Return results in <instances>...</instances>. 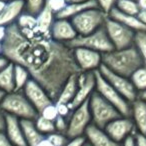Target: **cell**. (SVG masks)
Masks as SVG:
<instances>
[{"mask_svg": "<svg viewBox=\"0 0 146 146\" xmlns=\"http://www.w3.org/2000/svg\"><path fill=\"white\" fill-rule=\"evenodd\" d=\"M102 64L122 76H130L144 65L143 57L134 45L124 49H114L102 54Z\"/></svg>", "mask_w": 146, "mask_h": 146, "instance_id": "cell-2", "label": "cell"}, {"mask_svg": "<svg viewBox=\"0 0 146 146\" xmlns=\"http://www.w3.org/2000/svg\"><path fill=\"white\" fill-rule=\"evenodd\" d=\"M2 1H5V2H8V1H10V0H2Z\"/></svg>", "mask_w": 146, "mask_h": 146, "instance_id": "cell-56", "label": "cell"}, {"mask_svg": "<svg viewBox=\"0 0 146 146\" xmlns=\"http://www.w3.org/2000/svg\"><path fill=\"white\" fill-rule=\"evenodd\" d=\"M83 146H91V144H90V143H89V142H88V141H86V143L84 144Z\"/></svg>", "mask_w": 146, "mask_h": 146, "instance_id": "cell-54", "label": "cell"}, {"mask_svg": "<svg viewBox=\"0 0 146 146\" xmlns=\"http://www.w3.org/2000/svg\"><path fill=\"white\" fill-rule=\"evenodd\" d=\"M72 49L75 62L81 72L96 71L101 66L102 54L100 52L84 47H75Z\"/></svg>", "mask_w": 146, "mask_h": 146, "instance_id": "cell-13", "label": "cell"}, {"mask_svg": "<svg viewBox=\"0 0 146 146\" xmlns=\"http://www.w3.org/2000/svg\"><path fill=\"white\" fill-rule=\"evenodd\" d=\"M115 7L119 11L129 15H138L141 10L137 0H117Z\"/></svg>", "mask_w": 146, "mask_h": 146, "instance_id": "cell-28", "label": "cell"}, {"mask_svg": "<svg viewBox=\"0 0 146 146\" xmlns=\"http://www.w3.org/2000/svg\"><path fill=\"white\" fill-rule=\"evenodd\" d=\"M3 55L10 62L25 67L54 102L67 80L81 72L73 49L66 43L37 30H21L16 22L7 26Z\"/></svg>", "mask_w": 146, "mask_h": 146, "instance_id": "cell-1", "label": "cell"}, {"mask_svg": "<svg viewBox=\"0 0 146 146\" xmlns=\"http://www.w3.org/2000/svg\"><path fill=\"white\" fill-rule=\"evenodd\" d=\"M24 12V0H10L0 13V25L8 26L16 22L18 17Z\"/></svg>", "mask_w": 146, "mask_h": 146, "instance_id": "cell-18", "label": "cell"}, {"mask_svg": "<svg viewBox=\"0 0 146 146\" xmlns=\"http://www.w3.org/2000/svg\"><path fill=\"white\" fill-rule=\"evenodd\" d=\"M68 118L62 117L59 116L55 119L54 124H55V131L59 132V133H64L66 134L67 129H68Z\"/></svg>", "mask_w": 146, "mask_h": 146, "instance_id": "cell-37", "label": "cell"}, {"mask_svg": "<svg viewBox=\"0 0 146 146\" xmlns=\"http://www.w3.org/2000/svg\"><path fill=\"white\" fill-rule=\"evenodd\" d=\"M0 89L5 93H10L15 90L14 63L9 62L0 71Z\"/></svg>", "mask_w": 146, "mask_h": 146, "instance_id": "cell-25", "label": "cell"}, {"mask_svg": "<svg viewBox=\"0 0 146 146\" xmlns=\"http://www.w3.org/2000/svg\"><path fill=\"white\" fill-rule=\"evenodd\" d=\"M90 0H66L67 4H70V3H83V2H87Z\"/></svg>", "mask_w": 146, "mask_h": 146, "instance_id": "cell-49", "label": "cell"}, {"mask_svg": "<svg viewBox=\"0 0 146 146\" xmlns=\"http://www.w3.org/2000/svg\"><path fill=\"white\" fill-rule=\"evenodd\" d=\"M96 77L95 71L91 72H80L78 74V89L74 99L69 103L72 110L77 108L82 103L89 99L91 94L95 91Z\"/></svg>", "mask_w": 146, "mask_h": 146, "instance_id": "cell-11", "label": "cell"}, {"mask_svg": "<svg viewBox=\"0 0 146 146\" xmlns=\"http://www.w3.org/2000/svg\"><path fill=\"white\" fill-rule=\"evenodd\" d=\"M46 138L53 144L54 146H66L70 138L64 133H59V132H53L46 136Z\"/></svg>", "mask_w": 146, "mask_h": 146, "instance_id": "cell-33", "label": "cell"}, {"mask_svg": "<svg viewBox=\"0 0 146 146\" xmlns=\"http://www.w3.org/2000/svg\"><path fill=\"white\" fill-rule=\"evenodd\" d=\"M56 19L55 13L48 7V5H45L44 9L36 16L37 26L36 30L41 34L50 35V29L53 22Z\"/></svg>", "mask_w": 146, "mask_h": 146, "instance_id": "cell-24", "label": "cell"}, {"mask_svg": "<svg viewBox=\"0 0 146 146\" xmlns=\"http://www.w3.org/2000/svg\"><path fill=\"white\" fill-rule=\"evenodd\" d=\"M6 4H7V2H5V1H2V0H0V13L2 12V10L5 8Z\"/></svg>", "mask_w": 146, "mask_h": 146, "instance_id": "cell-51", "label": "cell"}, {"mask_svg": "<svg viewBox=\"0 0 146 146\" xmlns=\"http://www.w3.org/2000/svg\"><path fill=\"white\" fill-rule=\"evenodd\" d=\"M46 0H24V12L37 16L44 9Z\"/></svg>", "mask_w": 146, "mask_h": 146, "instance_id": "cell-31", "label": "cell"}, {"mask_svg": "<svg viewBox=\"0 0 146 146\" xmlns=\"http://www.w3.org/2000/svg\"><path fill=\"white\" fill-rule=\"evenodd\" d=\"M4 132L14 146H27L19 118L10 114H5Z\"/></svg>", "mask_w": 146, "mask_h": 146, "instance_id": "cell-16", "label": "cell"}, {"mask_svg": "<svg viewBox=\"0 0 146 146\" xmlns=\"http://www.w3.org/2000/svg\"><path fill=\"white\" fill-rule=\"evenodd\" d=\"M98 71L107 80L108 83L113 88H115L130 103H132L134 100H136L138 98V91L135 89V87H134L130 78L113 72V71H111L109 68H107L103 64H101V66L99 67Z\"/></svg>", "mask_w": 146, "mask_h": 146, "instance_id": "cell-9", "label": "cell"}, {"mask_svg": "<svg viewBox=\"0 0 146 146\" xmlns=\"http://www.w3.org/2000/svg\"><path fill=\"white\" fill-rule=\"evenodd\" d=\"M84 135L91 146H122V143L114 141L105 130L92 123L86 128Z\"/></svg>", "mask_w": 146, "mask_h": 146, "instance_id": "cell-17", "label": "cell"}, {"mask_svg": "<svg viewBox=\"0 0 146 146\" xmlns=\"http://www.w3.org/2000/svg\"><path fill=\"white\" fill-rule=\"evenodd\" d=\"M108 15L99 8H90L70 19L78 35H88L104 26Z\"/></svg>", "mask_w": 146, "mask_h": 146, "instance_id": "cell-5", "label": "cell"}, {"mask_svg": "<svg viewBox=\"0 0 146 146\" xmlns=\"http://www.w3.org/2000/svg\"><path fill=\"white\" fill-rule=\"evenodd\" d=\"M0 146H14L4 131H0Z\"/></svg>", "mask_w": 146, "mask_h": 146, "instance_id": "cell-41", "label": "cell"}, {"mask_svg": "<svg viewBox=\"0 0 146 146\" xmlns=\"http://www.w3.org/2000/svg\"><path fill=\"white\" fill-rule=\"evenodd\" d=\"M105 132L118 143H122L130 135L136 132L135 124L131 117L120 116L110 121L104 128Z\"/></svg>", "mask_w": 146, "mask_h": 146, "instance_id": "cell-12", "label": "cell"}, {"mask_svg": "<svg viewBox=\"0 0 146 146\" xmlns=\"http://www.w3.org/2000/svg\"><path fill=\"white\" fill-rule=\"evenodd\" d=\"M6 31H7V26H2L0 25V42H3L6 37Z\"/></svg>", "mask_w": 146, "mask_h": 146, "instance_id": "cell-44", "label": "cell"}, {"mask_svg": "<svg viewBox=\"0 0 146 146\" xmlns=\"http://www.w3.org/2000/svg\"><path fill=\"white\" fill-rule=\"evenodd\" d=\"M0 111L19 119L30 120H34L39 114L23 91H13L5 94L0 105Z\"/></svg>", "mask_w": 146, "mask_h": 146, "instance_id": "cell-3", "label": "cell"}, {"mask_svg": "<svg viewBox=\"0 0 146 146\" xmlns=\"http://www.w3.org/2000/svg\"><path fill=\"white\" fill-rule=\"evenodd\" d=\"M3 55V42H0V56Z\"/></svg>", "mask_w": 146, "mask_h": 146, "instance_id": "cell-53", "label": "cell"}, {"mask_svg": "<svg viewBox=\"0 0 146 146\" xmlns=\"http://www.w3.org/2000/svg\"><path fill=\"white\" fill-rule=\"evenodd\" d=\"M91 123V114L89 110V99H88L72 111L69 117L66 135L69 138L84 135L86 128Z\"/></svg>", "mask_w": 146, "mask_h": 146, "instance_id": "cell-10", "label": "cell"}, {"mask_svg": "<svg viewBox=\"0 0 146 146\" xmlns=\"http://www.w3.org/2000/svg\"><path fill=\"white\" fill-rule=\"evenodd\" d=\"M34 123H35L36 128L38 129V131L45 136L55 132L54 121L46 119V118H44L42 115H40V114H38V116L34 119Z\"/></svg>", "mask_w": 146, "mask_h": 146, "instance_id": "cell-29", "label": "cell"}, {"mask_svg": "<svg viewBox=\"0 0 146 146\" xmlns=\"http://www.w3.org/2000/svg\"><path fill=\"white\" fill-rule=\"evenodd\" d=\"M9 62H10V61H9L4 55H1V56H0V71L2 70L5 66H7V64H8Z\"/></svg>", "mask_w": 146, "mask_h": 146, "instance_id": "cell-43", "label": "cell"}, {"mask_svg": "<svg viewBox=\"0 0 146 146\" xmlns=\"http://www.w3.org/2000/svg\"><path fill=\"white\" fill-rule=\"evenodd\" d=\"M141 10H146V0H137Z\"/></svg>", "mask_w": 146, "mask_h": 146, "instance_id": "cell-48", "label": "cell"}, {"mask_svg": "<svg viewBox=\"0 0 146 146\" xmlns=\"http://www.w3.org/2000/svg\"><path fill=\"white\" fill-rule=\"evenodd\" d=\"M36 146H54V145H53V144L51 143V142L49 141V140L47 139L46 137H45L44 139H43V140H41V141L39 142V143L37 144Z\"/></svg>", "mask_w": 146, "mask_h": 146, "instance_id": "cell-47", "label": "cell"}, {"mask_svg": "<svg viewBox=\"0 0 146 146\" xmlns=\"http://www.w3.org/2000/svg\"><path fill=\"white\" fill-rule=\"evenodd\" d=\"M89 110L92 124L104 129L110 121L122 116L111 103L94 91L89 97Z\"/></svg>", "mask_w": 146, "mask_h": 146, "instance_id": "cell-4", "label": "cell"}, {"mask_svg": "<svg viewBox=\"0 0 146 146\" xmlns=\"http://www.w3.org/2000/svg\"><path fill=\"white\" fill-rule=\"evenodd\" d=\"M78 74H74L67 80L55 103H71V101L75 97L78 89Z\"/></svg>", "mask_w": 146, "mask_h": 146, "instance_id": "cell-23", "label": "cell"}, {"mask_svg": "<svg viewBox=\"0 0 146 146\" xmlns=\"http://www.w3.org/2000/svg\"><path fill=\"white\" fill-rule=\"evenodd\" d=\"M108 17L114 19V20L118 21V22L122 23L125 26L129 27L133 31L137 32V31L146 30V25H144L141 21L139 20L137 15H129L125 14V13L121 12L118 10L116 7H114L108 14Z\"/></svg>", "mask_w": 146, "mask_h": 146, "instance_id": "cell-20", "label": "cell"}, {"mask_svg": "<svg viewBox=\"0 0 146 146\" xmlns=\"http://www.w3.org/2000/svg\"><path fill=\"white\" fill-rule=\"evenodd\" d=\"M104 28L114 49H124L133 45L135 31L129 27L107 16L104 23Z\"/></svg>", "mask_w": 146, "mask_h": 146, "instance_id": "cell-8", "label": "cell"}, {"mask_svg": "<svg viewBox=\"0 0 146 146\" xmlns=\"http://www.w3.org/2000/svg\"><path fill=\"white\" fill-rule=\"evenodd\" d=\"M96 2L98 4V8L108 15L110 11L116 6L117 0H96Z\"/></svg>", "mask_w": 146, "mask_h": 146, "instance_id": "cell-36", "label": "cell"}, {"mask_svg": "<svg viewBox=\"0 0 146 146\" xmlns=\"http://www.w3.org/2000/svg\"><path fill=\"white\" fill-rule=\"evenodd\" d=\"M5 130V113L0 111V131Z\"/></svg>", "mask_w": 146, "mask_h": 146, "instance_id": "cell-45", "label": "cell"}, {"mask_svg": "<svg viewBox=\"0 0 146 146\" xmlns=\"http://www.w3.org/2000/svg\"><path fill=\"white\" fill-rule=\"evenodd\" d=\"M50 36L55 41L61 43H68L78 36L70 19L56 18L50 29Z\"/></svg>", "mask_w": 146, "mask_h": 146, "instance_id": "cell-15", "label": "cell"}, {"mask_svg": "<svg viewBox=\"0 0 146 146\" xmlns=\"http://www.w3.org/2000/svg\"><path fill=\"white\" fill-rule=\"evenodd\" d=\"M5 94H6V93H5L3 90L0 89V105H1V102H2V100H3V98H4Z\"/></svg>", "mask_w": 146, "mask_h": 146, "instance_id": "cell-52", "label": "cell"}, {"mask_svg": "<svg viewBox=\"0 0 146 146\" xmlns=\"http://www.w3.org/2000/svg\"><path fill=\"white\" fill-rule=\"evenodd\" d=\"M67 45L71 48L84 47V48L100 52L101 54L114 50V47L108 37L104 26L88 35H84V36L78 35L75 39L67 43Z\"/></svg>", "mask_w": 146, "mask_h": 146, "instance_id": "cell-7", "label": "cell"}, {"mask_svg": "<svg viewBox=\"0 0 146 146\" xmlns=\"http://www.w3.org/2000/svg\"><path fill=\"white\" fill-rule=\"evenodd\" d=\"M20 123L27 146H36L41 140H43L46 137L38 131V129L35 126L34 120L20 119Z\"/></svg>", "mask_w": 146, "mask_h": 146, "instance_id": "cell-21", "label": "cell"}, {"mask_svg": "<svg viewBox=\"0 0 146 146\" xmlns=\"http://www.w3.org/2000/svg\"><path fill=\"white\" fill-rule=\"evenodd\" d=\"M86 141L87 139H86L85 135L77 136V137L70 138L66 146H83L86 143Z\"/></svg>", "mask_w": 146, "mask_h": 146, "instance_id": "cell-39", "label": "cell"}, {"mask_svg": "<svg viewBox=\"0 0 146 146\" xmlns=\"http://www.w3.org/2000/svg\"><path fill=\"white\" fill-rule=\"evenodd\" d=\"M134 134L133 135H130L129 137L126 138V139L122 142V146H136L135 145V139H134Z\"/></svg>", "mask_w": 146, "mask_h": 146, "instance_id": "cell-42", "label": "cell"}, {"mask_svg": "<svg viewBox=\"0 0 146 146\" xmlns=\"http://www.w3.org/2000/svg\"><path fill=\"white\" fill-rule=\"evenodd\" d=\"M55 104H56L58 115L69 119V117H70L71 113H72V111H73L70 108V106H69V104H64V103H55Z\"/></svg>", "mask_w": 146, "mask_h": 146, "instance_id": "cell-38", "label": "cell"}, {"mask_svg": "<svg viewBox=\"0 0 146 146\" xmlns=\"http://www.w3.org/2000/svg\"><path fill=\"white\" fill-rule=\"evenodd\" d=\"M131 118L136 132L146 135V101L138 97L131 103Z\"/></svg>", "mask_w": 146, "mask_h": 146, "instance_id": "cell-19", "label": "cell"}, {"mask_svg": "<svg viewBox=\"0 0 146 146\" xmlns=\"http://www.w3.org/2000/svg\"><path fill=\"white\" fill-rule=\"evenodd\" d=\"M39 114L42 115L44 118H46V119L51 120V121H55V119L58 117V111H57V107L55 102L47 105Z\"/></svg>", "mask_w": 146, "mask_h": 146, "instance_id": "cell-34", "label": "cell"}, {"mask_svg": "<svg viewBox=\"0 0 146 146\" xmlns=\"http://www.w3.org/2000/svg\"><path fill=\"white\" fill-rule=\"evenodd\" d=\"M16 23L21 30H36V26H37L36 16L29 14V13L23 12L18 17Z\"/></svg>", "mask_w": 146, "mask_h": 146, "instance_id": "cell-30", "label": "cell"}, {"mask_svg": "<svg viewBox=\"0 0 146 146\" xmlns=\"http://www.w3.org/2000/svg\"><path fill=\"white\" fill-rule=\"evenodd\" d=\"M95 91L98 92L109 103H111L122 116L131 117V103L127 101L115 88L112 87L98 70L95 71Z\"/></svg>", "mask_w": 146, "mask_h": 146, "instance_id": "cell-6", "label": "cell"}, {"mask_svg": "<svg viewBox=\"0 0 146 146\" xmlns=\"http://www.w3.org/2000/svg\"><path fill=\"white\" fill-rule=\"evenodd\" d=\"M22 91L38 113H40L47 105L54 103L46 90L32 78H30V80L27 82Z\"/></svg>", "mask_w": 146, "mask_h": 146, "instance_id": "cell-14", "label": "cell"}, {"mask_svg": "<svg viewBox=\"0 0 146 146\" xmlns=\"http://www.w3.org/2000/svg\"><path fill=\"white\" fill-rule=\"evenodd\" d=\"M130 80L133 83L138 93L146 90V66H141L130 76Z\"/></svg>", "mask_w": 146, "mask_h": 146, "instance_id": "cell-27", "label": "cell"}, {"mask_svg": "<svg viewBox=\"0 0 146 146\" xmlns=\"http://www.w3.org/2000/svg\"><path fill=\"white\" fill-rule=\"evenodd\" d=\"M31 76L29 71L25 67L19 64H14V80L15 90L14 91H22L27 82L30 80Z\"/></svg>", "mask_w": 146, "mask_h": 146, "instance_id": "cell-26", "label": "cell"}, {"mask_svg": "<svg viewBox=\"0 0 146 146\" xmlns=\"http://www.w3.org/2000/svg\"><path fill=\"white\" fill-rule=\"evenodd\" d=\"M133 45L136 47L143 59L146 57V30L137 31L134 36Z\"/></svg>", "mask_w": 146, "mask_h": 146, "instance_id": "cell-32", "label": "cell"}, {"mask_svg": "<svg viewBox=\"0 0 146 146\" xmlns=\"http://www.w3.org/2000/svg\"><path fill=\"white\" fill-rule=\"evenodd\" d=\"M138 97L141 98V99L144 100V101H146V90H144V91L138 93Z\"/></svg>", "mask_w": 146, "mask_h": 146, "instance_id": "cell-50", "label": "cell"}, {"mask_svg": "<svg viewBox=\"0 0 146 146\" xmlns=\"http://www.w3.org/2000/svg\"><path fill=\"white\" fill-rule=\"evenodd\" d=\"M46 4L55 13V16H56L57 13H59L65 8L67 2L66 0H46Z\"/></svg>", "mask_w": 146, "mask_h": 146, "instance_id": "cell-35", "label": "cell"}, {"mask_svg": "<svg viewBox=\"0 0 146 146\" xmlns=\"http://www.w3.org/2000/svg\"><path fill=\"white\" fill-rule=\"evenodd\" d=\"M134 139H135L136 146H146V135H144V134H141L139 132H135Z\"/></svg>", "mask_w": 146, "mask_h": 146, "instance_id": "cell-40", "label": "cell"}, {"mask_svg": "<svg viewBox=\"0 0 146 146\" xmlns=\"http://www.w3.org/2000/svg\"><path fill=\"white\" fill-rule=\"evenodd\" d=\"M90 8H98V4L96 2V0H90V1L83 3H70V4H67L62 11L57 13L56 18L71 19L75 15Z\"/></svg>", "mask_w": 146, "mask_h": 146, "instance_id": "cell-22", "label": "cell"}, {"mask_svg": "<svg viewBox=\"0 0 146 146\" xmlns=\"http://www.w3.org/2000/svg\"><path fill=\"white\" fill-rule=\"evenodd\" d=\"M137 16H138V18H139V20L141 21L144 25H146V10H140Z\"/></svg>", "mask_w": 146, "mask_h": 146, "instance_id": "cell-46", "label": "cell"}, {"mask_svg": "<svg viewBox=\"0 0 146 146\" xmlns=\"http://www.w3.org/2000/svg\"><path fill=\"white\" fill-rule=\"evenodd\" d=\"M143 62H144V66H146V57L143 59Z\"/></svg>", "mask_w": 146, "mask_h": 146, "instance_id": "cell-55", "label": "cell"}]
</instances>
